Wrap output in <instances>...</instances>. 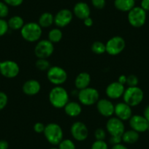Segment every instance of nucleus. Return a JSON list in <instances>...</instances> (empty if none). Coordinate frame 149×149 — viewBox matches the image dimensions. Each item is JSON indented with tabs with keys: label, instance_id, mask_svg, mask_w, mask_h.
Listing matches in <instances>:
<instances>
[{
	"label": "nucleus",
	"instance_id": "f257e3e1",
	"mask_svg": "<svg viewBox=\"0 0 149 149\" xmlns=\"http://www.w3.org/2000/svg\"><path fill=\"white\" fill-rule=\"evenodd\" d=\"M48 100L53 107L58 109L64 108V106L70 102L68 92L61 86L54 87L50 91Z\"/></svg>",
	"mask_w": 149,
	"mask_h": 149
},
{
	"label": "nucleus",
	"instance_id": "f03ea898",
	"mask_svg": "<svg viewBox=\"0 0 149 149\" xmlns=\"http://www.w3.org/2000/svg\"><path fill=\"white\" fill-rule=\"evenodd\" d=\"M42 34V28L38 23L29 22L24 24L21 29V34L24 40L29 42H38Z\"/></svg>",
	"mask_w": 149,
	"mask_h": 149
},
{
	"label": "nucleus",
	"instance_id": "7ed1b4c3",
	"mask_svg": "<svg viewBox=\"0 0 149 149\" xmlns=\"http://www.w3.org/2000/svg\"><path fill=\"white\" fill-rule=\"evenodd\" d=\"M43 134L48 143L53 146L59 144L64 137L62 128L56 123H50L47 124Z\"/></svg>",
	"mask_w": 149,
	"mask_h": 149
},
{
	"label": "nucleus",
	"instance_id": "20e7f679",
	"mask_svg": "<svg viewBox=\"0 0 149 149\" xmlns=\"http://www.w3.org/2000/svg\"><path fill=\"white\" fill-rule=\"evenodd\" d=\"M143 98L144 93L138 86L127 87L123 94L124 102L132 107L139 105L143 102Z\"/></svg>",
	"mask_w": 149,
	"mask_h": 149
},
{
	"label": "nucleus",
	"instance_id": "39448f33",
	"mask_svg": "<svg viewBox=\"0 0 149 149\" xmlns=\"http://www.w3.org/2000/svg\"><path fill=\"white\" fill-rule=\"evenodd\" d=\"M127 19L132 26L140 28L146 24L147 13L141 7H134L128 12Z\"/></svg>",
	"mask_w": 149,
	"mask_h": 149
},
{
	"label": "nucleus",
	"instance_id": "423d86ee",
	"mask_svg": "<svg viewBox=\"0 0 149 149\" xmlns=\"http://www.w3.org/2000/svg\"><path fill=\"white\" fill-rule=\"evenodd\" d=\"M80 103L85 106H91L97 104L100 100V93L98 90L91 87H88L80 90L78 95Z\"/></svg>",
	"mask_w": 149,
	"mask_h": 149
},
{
	"label": "nucleus",
	"instance_id": "0eeeda50",
	"mask_svg": "<svg viewBox=\"0 0 149 149\" xmlns=\"http://www.w3.org/2000/svg\"><path fill=\"white\" fill-rule=\"evenodd\" d=\"M47 78L54 86H61L67 81V73L64 69L58 66H53L47 71Z\"/></svg>",
	"mask_w": 149,
	"mask_h": 149
},
{
	"label": "nucleus",
	"instance_id": "6e6552de",
	"mask_svg": "<svg viewBox=\"0 0 149 149\" xmlns=\"http://www.w3.org/2000/svg\"><path fill=\"white\" fill-rule=\"evenodd\" d=\"M106 53L110 56H116L123 52L126 47V42L123 37L115 36L111 37L105 43Z\"/></svg>",
	"mask_w": 149,
	"mask_h": 149
},
{
	"label": "nucleus",
	"instance_id": "1a4fd4ad",
	"mask_svg": "<svg viewBox=\"0 0 149 149\" xmlns=\"http://www.w3.org/2000/svg\"><path fill=\"white\" fill-rule=\"evenodd\" d=\"M54 52V43L48 40H39L34 47V54L37 58H48Z\"/></svg>",
	"mask_w": 149,
	"mask_h": 149
},
{
	"label": "nucleus",
	"instance_id": "9d476101",
	"mask_svg": "<svg viewBox=\"0 0 149 149\" xmlns=\"http://www.w3.org/2000/svg\"><path fill=\"white\" fill-rule=\"evenodd\" d=\"M20 67L18 63L12 60H5L0 62V73L7 78H14L18 75Z\"/></svg>",
	"mask_w": 149,
	"mask_h": 149
},
{
	"label": "nucleus",
	"instance_id": "9b49d317",
	"mask_svg": "<svg viewBox=\"0 0 149 149\" xmlns=\"http://www.w3.org/2000/svg\"><path fill=\"white\" fill-rule=\"evenodd\" d=\"M106 130L110 136H120L125 132V126L124 121L117 117H110L106 123Z\"/></svg>",
	"mask_w": 149,
	"mask_h": 149
},
{
	"label": "nucleus",
	"instance_id": "f8f14e48",
	"mask_svg": "<svg viewBox=\"0 0 149 149\" xmlns=\"http://www.w3.org/2000/svg\"><path fill=\"white\" fill-rule=\"evenodd\" d=\"M70 132L74 140L82 142L88 138V129L82 121H76L73 123L72 125L71 126Z\"/></svg>",
	"mask_w": 149,
	"mask_h": 149
},
{
	"label": "nucleus",
	"instance_id": "ddd939ff",
	"mask_svg": "<svg viewBox=\"0 0 149 149\" xmlns=\"http://www.w3.org/2000/svg\"><path fill=\"white\" fill-rule=\"evenodd\" d=\"M73 13L69 9H61L54 15V24L58 28H64L72 22Z\"/></svg>",
	"mask_w": 149,
	"mask_h": 149
},
{
	"label": "nucleus",
	"instance_id": "4468645a",
	"mask_svg": "<svg viewBox=\"0 0 149 149\" xmlns=\"http://www.w3.org/2000/svg\"><path fill=\"white\" fill-rule=\"evenodd\" d=\"M97 109L99 113L106 118H110L114 115L115 105L110 100L101 99L97 102Z\"/></svg>",
	"mask_w": 149,
	"mask_h": 149
},
{
	"label": "nucleus",
	"instance_id": "2eb2a0df",
	"mask_svg": "<svg viewBox=\"0 0 149 149\" xmlns=\"http://www.w3.org/2000/svg\"><path fill=\"white\" fill-rule=\"evenodd\" d=\"M148 125L149 122L143 116L132 115L130 119V126L131 129L138 133L148 131Z\"/></svg>",
	"mask_w": 149,
	"mask_h": 149
},
{
	"label": "nucleus",
	"instance_id": "dca6fc26",
	"mask_svg": "<svg viewBox=\"0 0 149 149\" xmlns=\"http://www.w3.org/2000/svg\"><path fill=\"white\" fill-rule=\"evenodd\" d=\"M114 115L116 116V117H117L123 121L130 120V118L132 116V107L124 102L117 103L115 105Z\"/></svg>",
	"mask_w": 149,
	"mask_h": 149
},
{
	"label": "nucleus",
	"instance_id": "f3484780",
	"mask_svg": "<svg viewBox=\"0 0 149 149\" xmlns=\"http://www.w3.org/2000/svg\"><path fill=\"white\" fill-rule=\"evenodd\" d=\"M125 87L118 81L113 82L109 84L105 89V93L107 97L111 100H117L123 97Z\"/></svg>",
	"mask_w": 149,
	"mask_h": 149
},
{
	"label": "nucleus",
	"instance_id": "a211bd4d",
	"mask_svg": "<svg viewBox=\"0 0 149 149\" xmlns=\"http://www.w3.org/2000/svg\"><path fill=\"white\" fill-rule=\"evenodd\" d=\"M73 15L76 18L83 20L90 17L91 15V9L89 5L84 2H79L74 5L73 8Z\"/></svg>",
	"mask_w": 149,
	"mask_h": 149
},
{
	"label": "nucleus",
	"instance_id": "6ab92c4d",
	"mask_svg": "<svg viewBox=\"0 0 149 149\" xmlns=\"http://www.w3.org/2000/svg\"><path fill=\"white\" fill-rule=\"evenodd\" d=\"M23 92L28 96H34L41 90V84L35 79H30L26 81L22 86Z\"/></svg>",
	"mask_w": 149,
	"mask_h": 149
},
{
	"label": "nucleus",
	"instance_id": "aec40b11",
	"mask_svg": "<svg viewBox=\"0 0 149 149\" xmlns=\"http://www.w3.org/2000/svg\"><path fill=\"white\" fill-rule=\"evenodd\" d=\"M90 84H91V75L86 72L79 73L74 80V86L79 91L89 87Z\"/></svg>",
	"mask_w": 149,
	"mask_h": 149
},
{
	"label": "nucleus",
	"instance_id": "412c9836",
	"mask_svg": "<svg viewBox=\"0 0 149 149\" xmlns=\"http://www.w3.org/2000/svg\"><path fill=\"white\" fill-rule=\"evenodd\" d=\"M64 112L68 116L74 118L81 115L82 113V107L81 103L77 102H69L64 107Z\"/></svg>",
	"mask_w": 149,
	"mask_h": 149
},
{
	"label": "nucleus",
	"instance_id": "4be33fe9",
	"mask_svg": "<svg viewBox=\"0 0 149 149\" xmlns=\"http://www.w3.org/2000/svg\"><path fill=\"white\" fill-rule=\"evenodd\" d=\"M114 6L118 10L128 13L135 7L134 0H114Z\"/></svg>",
	"mask_w": 149,
	"mask_h": 149
},
{
	"label": "nucleus",
	"instance_id": "5701e85b",
	"mask_svg": "<svg viewBox=\"0 0 149 149\" xmlns=\"http://www.w3.org/2000/svg\"><path fill=\"white\" fill-rule=\"evenodd\" d=\"M37 23L42 28H48L54 24V15L49 12L43 13L40 15Z\"/></svg>",
	"mask_w": 149,
	"mask_h": 149
},
{
	"label": "nucleus",
	"instance_id": "b1692460",
	"mask_svg": "<svg viewBox=\"0 0 149 149\" xmlns=\"http://www.w3.org/2000/svg\"><path fill=\"white\" fill-rule=\"evenodd\" d=\"M122 141L124 142L127 144H134V143H137L138 141L139 138H140V134L137 132L134 131L133 130H127L124 132L122 134Z\"/></svg>",
	"mask_w": 149,
	"mask_h": 149
},
{
	"label": "nucleus",
	"instance_id": "393cba45",
	"mask_svg": "<svg viewBox=\"0 0 149 149\" xmlns=\"http://www.w3.org/2000/svg\"><path fill=\"white\" fill-rule=\"evenodd\" d=\"M9 29L12 30H21L25 23L22 17L19 15H14L11 17L8 21Z\"/></svg>",
	"mask_w": 149,
	"mask_h": 149
},
{
	"label": "nucleus",
	"instance_id": "a878e982",
	"mask_svg": "<svg viewBox=\"0 0 149 149\" xmlns=\"http://www.w3.org/2000/svg\"><path fill=\"white\" fill-rule=\"evenodd\" d=\"M63 37V33L59 28H55L51 29L48 32V40L52 43H57L61 40Z\"/></svg>",
	"mask_w": 149,
	"mask_h": 149
},
{
	"label": "nucleus",
	"instance_id": "bb28decb",
	"mask_svg": "<svg viewBox=\"0 0 149 149\" xmlns=\"http://www.w3.org/2000/svg\"><path fill=\"white\" fill-rule=\"evenodd\" d=\"M91 49L94 54H97V55H101V54H103L106 52L105 44L103 43L102 42H100V41H96L92 43Z\"/></svg>",
	"mask_w": 149,
	"mask_h": 149
},
{
	"label": "nucleus",
	"instance_id": "cd10ccee",
	"mask_svg": "<svg viewBox=\"0 0 149 149\" xmlns=\"http://www.w3.org/2000/svg\"><path fill=\"white\" fill-rule=\"evenodd\" d=\"M35 67L40 71H48L51 67V64L48 58H37Z\"/></svg>",
	"mask_w": 149,
	"mask_h": 149
},
{
	"label": "nucleus",
	"instance_id": "c85d7f7f",
	"mask_svg": "<svg viewBox=\"0 0 149 149\" xmlns=\"http://www.w3.org/2000/svg\"><path fill=\"white\" fill-rule=\"evenodd\" d=\"M58 146V149H76L74 142L70 139H63Z\"/></svg>",
	"mask_w": 149,
	"mask_h": 149
},
{
	"label": "nucleus",
	"instance_id": "c756f323",
	"mask_svg": "<svg viewBox=\"0 0 149 149\" xmlns=\"http://www.w3.org/2000/svg\"><path fill=\"white\" fill-rule=\"evenodd\" d=\"M9 15V6L5 2L0 1V18H5Z\"/></svg>",
	"mask_w": 149,
	"mask_h": 149
},
{
	"label": "nucleus",
	"instance_id": "7c9ffc66",
	"mask_svg": "<svg viewBox=\"0 0 149 149\" xmlns=\"http://www.w3.org/2000/svg\"><path fill=\"white\" fill-rule=\"evenodd\" d=\"M139 84V79L135 74H130L127 76V85L128 87L137 86Z\"/></svg>",
	"mask_w": 149,
	"mask_h": 149
},
{
	"label": "nucleus",
	"instance_id": "2f4dec72",
	"mask_svg": "<svg viewBox=\"0 0 149 149\" xmlns=\"http://www.w3.org/2000/svg\"><path fill=\"white\" fill-rule=\"evenodd\" d=\"M9 30L8 21L5 18H0V37L5 35Z\"/></svg>",
	"mask_w": 149,
	"mask_h": 149
},
{
	"label": "nucleus",
	"instance_id": "473e14b6",
	"mask_svg": "<svg viewBox=\"0 0 149 149\" xmlns=\"http://www.w3.org/2000/svg\"><path fill=\"white\" fill-rule=\"evenodd\" d=\"M91 149H108V145L104 140H95L93 143Z\"/></svg>",
	"mask_w": 149,
	"mask_h": 149
},
{
	"label": "nucleus",
	"instance_id": "72a5a7b5",
	"mask_svg": "<svg viewBox=\"0 0 149 149\" xmlns=\"http://www.w3.org/2000/svg\"><path fill=\"white\" fill-rule=\"evenodd\" d=\"M96 140H104L106 137V132L102 128H97L94 132Z\"/></svg>",
	"mask_w": 149,
	"mask_h": 149
},
{
	"label": "nucleus",
	"instance_id": "f704fd0d",
	"mask_svg": "<svg viewBox=\"0 0 149 149\" xmlns=\"http://www.w3.org/2000/svg\"><path fill=\"white\" fill-rule=\"evenodd\" d=\"M8 102V97L5 92L0 91V111L3 110Z\"/></svg>",
	"mask_w": 149,
	"mask_h": 149
},
{
	"label": "nucleus",
	"instance_id": "c9c22d12",
	"mask_svg": "<svg viewBox=\"0 0 149 149\" xmlns=\"http://www.w3.org/2000/svg\"><path fill=\"white\" fill-rule=\"evenodd\" d=\"M93 7L97 10H102L105 7L106 0H91Z\"/></svg>",
	"mask_w": 149,
	"mask_h": 149
},
{
	"label": "nucleus",
	"instance_id": "e433bc0d",
	"mask_svg": "<svg viewBox=\"0 0 149 149\" xmlns=\"http://www.w3.org/2000/svg\"><path fill=\"white\" fill-rule=\"evenodd\" d=\"M3 2H5L8 6L15 8L22 5L24 0H3Z\"/></svg>",
	"mask_w": 149,
	"mask_h": 149
},
{
	"label": "nucleus",
	"instance_id": "4c0bfd02",
	"mask_svg": "<svg viewBox=\"0 0 149 149\" xmlns=\"http://www.w3.org/2000/svg\"><path fill=\"white\" fill-rule=\"evenodd\" d=\"M45 126L41 122H37L34 125V127H33L34 132L38 133V134L43 133L44 131H45Z\"/></svg>",
	"mask_w": 149,
	"mask_h": 149
},
{
	"label": "nucleus",
	"instance_id": "58836bf2",
	"mask_svg": "<svg viewBox=\"0 0 149 149\" xmlns=\"http://www.w3.org/2000/svg\"><path fill=\"white\" fill-rule=\"evenodd\" d=\"M121 141H122V138L120 136H111L109 140V142L112 146L121 143Z\"/></svg>",
	"mask_w": 149,
	"mask_h": 149
},
{
	"label": "nucleus",
	"instance_id": "ea45409f",
	"mask_svg": "<svg viewBox=\"0 0 149 149\" xmlns=\"http://www.w3.org/2000/svg\"><path fill=\"white\" fill-rule=\"evenodd\" d=\"M140 7H141L146 12L149 11V0H141Z\"/></svg>",
	"mask_w": 149,
	"mask_h": 149
},
{
	"label": "nucleus",
	"instance_id": "a19ab883",
	"mask_svg": "<svg viewBox=\"0 0 149 149\" xmlns=\"http://www.w3.org/2000/svg\"><path fill=\"white\" fill-rule=\"evenodd\" d=\"M127 76L125 74H121L118 78V82L120 83L122 85H126L127 84Z\"/></svg>",
	"mask_w": 149,
	"mask_h": 149
},
{
	"label": "nucleus",
	"instance_id": "79ce46f5",
	"mask_svg": "<svg viewBox=\"0 0 149 149\" xmlns=\"http://www.w3.org/2000/svg\"><path fill=\"white\" fill-rule=\"evenodd\" d=\"M84 24L86 26L91 27L94 24V21H93V19L91 17H88V18H86V19L84 20Z\"/></svg>",
	"mask_w": 149,
	"mask_h": 149
},
{
	"label": "nucleus",
	"instance_id": "37998d69",
	"mask_svg": "<svg viewBox=\"0 0 149 149\" xmlns=\"http://www.w3.org/2000/svg\"><path fill=\"white\" fill-rule=\"evenodd\" d=\"M9 148V143L8 141L5 140H0V149H8Z\"/></svg>",
	"mask_w": 149,
	"mask_h": 149
},
{
	"label": "nucleus",
	"instance_id": "c03bdc74",
	"mask_svg": "<svg viewBox=\"0 0 149 149\" xmlns=\"http://www.w3.org/2000/svg\"><path fill=\"white\" fill-rule=\"evenodd\" d=\"M143 116L146 118L148 121L149 122V104L148 106H146V108L144 109V111H143Z\"/></svg>",
	"mask_w": 149,
	"mask_h": 149
},
{
	"label": "nucleus",
	"instance_id": "a18cd8bd",
	"mask_svg": "<svg viewBox=\"0 0 149 149\" xmlns=\"http://www.w3.org/2000/svg\"><path fill=\"white\" fill-rule=\"evenodd\" d=\"M111 149H129V148L125 146V145L119 143V144L114 145V146H112Z\"/></svg>",
	"mask_w": 149,
	"mask_h": 149
},
{
	"label": "nucleus",
	"instance_id": "49530a36",
	"mask_svg": "<svg viewBox=\"0 0 149 149\" xmlns=\"http://www.w3.org/2000/svg\"><path fill=\"white\" fill-rule=\"evenodd\" d=\"M49 149H58V148H55V147H54V148H49Z\"/></svg>",
	"mask_w": 149,
	"mask_h": 149
},
{
	"label": "nucleus",
	"instance_id": "de8ad7c7",
	"mask_svg": "<svg viewBox=\"0 0 149 149\" xmlns=\"http://www.w3.org/2000/svg\"><path fill=\"white\" fill-rule=\"evenodd\" d=\"M148 131L149 132V125H148Z\"/></svg>",
	"mask_w": 149,
	"mask_h": 149
},
{
	"label": "nucleus",
	"instance_id": "09e8293b",
	"mask_svg": "<svg viewBox=\"0 0 149 149\" xmlns=\"http://www.w3.org/2000/svg\"><path fill=\"white\" fill-rule=\"evenodd\" d=\"M134 1H138V0H134Z\"/></svg>",
	"mask_w": 149,
	"mask_h": 149
}]
</instances>
